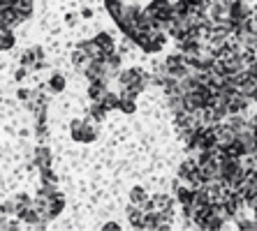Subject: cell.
Listing matches in <instances>:
<instances>
[{"mask_svg":"<svg viewBox=\"0 0 257 231\" xmlns=\"http://www.w3.org/2000/svg\"><path fill=\"white\" fill-rule=\"evenodd\" d=\"M95 42L100 44L102 49H104V54H114V42H111V35H107V33H100V35L95 37Z\"/></svg>","mask_w":257,"mask_h":231,"instance_id":"obj_3","label":"cell"},{"mask_svg":"<svg viewBox=\"0 0 257 231\" xmlns=\"http://www.w3.org/2000/svg\"><path fill=\"white\" fill-rule=\"evenodd\" d=\"M252 17V5H248V0H232V21L239 24Z\"/></svg>","mask_w":257,"mask_h":231,"instance_id":"obj_1","label":"cell"},{"mask_svg":"<svg viewBox=\"0 0 257 231\" xmlns=\"http://www.w3.org/2000/svg\"><path fill=\"white\" fill-rule=\"evenodd\" d=\"M100 102H102V107L107 109V111H109V109H116V107H120V100H118V95H114V93H107V95L102 97Z\"/></svg>","mask_w":257,"mask_h":231,"instance_id":"obj_6","label":"cell"},{"mask_svg":"<svg viewBox=\"0 0 257 231\" xmlns=\"http://www.w3.org/2000/svg\"><path fill=\"white\" fill-rule=\"evenodd\" d=\"M151 201H153V210H156V213H169V210H172V199H169L167 194L151 196Z\"/></svg>","mask_w":257,"mask_h":231,"instance_id":"obj_2","label":"cell"},{"mask_svg":"<svg viewBox=\"0 0 257 231\" xmlns=\"http://www.w3.org/2000/svg\"><path fill=\"white\" fill-rule=\"evenodd\" d=\"M146 199H149V196H146V190H144V187H135V190L130 192V201L135 203V206H142Z\"/></svg>","mask_w":257,"mask_h":231,"instance_id":"obj_4","label":"cell"},{"mask_svg":"<svg viewBox=\"0 0 257 231\" xmlns=\"http://www.w3.org/2000/svg\"><path fill=\"white\" fill-rule=\"evenodd\" d=\"M35 162L42 169H47L49 166V162H51V155H49V148H37V153H35Z\"/></svg>","mask_w":257,"mask_h":231,"instance_id":"obj_5","label":"cell"},{"mask_svg":"<svg viewBox=\"0 0 257 231\" xmlns=\"http://www.w3.org/2000/svg\"><path fill=\"white\" fill-rule=\"evenodd\" d=\"M49 88L60 93V90L65 88V77H63V74H54V77L49 79Z\"/></svg>","mask_w":257,"mask_h":231,"instance_id":"obj_7","label":"cell"},{"mask_svg":"<svg viewBox=\"0 0 257 231\" xmlns=\"http://www.w3.org/2000/svg\"><path fill=\"white\" fill-rule=\"evenodd\" d=\"M104 229H107V231H116V229H120V226L116 224V222H107V224H104Z\"/></svg>","mask_w":257,"mask_h":231,"instance_id":"obj_8","label":"cell"}]
</instances>
